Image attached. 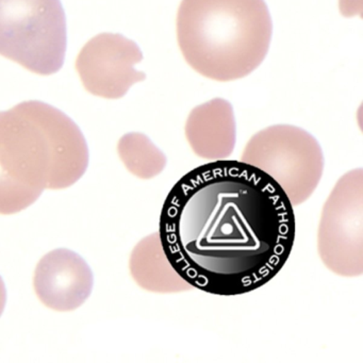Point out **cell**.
<instances>
[{"instance_id": "6da1fadb", "label": "cell", "mask_w": 363, "mask_h": 363, "mask_svg": "<svg viewBox=\"0 0 363 363\" xmlns=\"http://www.w3.org/2000/svg\"><path fill=\"white\" fill-rule=\"evenodd\" d=\"M294 209L264 172L218 160L186 173L163 203L159 238L192 288L237 296L271 281L295 241Z\"/></svg>"}, {"instance_id": "7a4b0ae2", "label": "cell", "mask_w": 363, "mask_h": 363, "mask_svg": "<svg viewBox=\"0 0 363 363\" xmlns=\"http://www.w3.org/2000/svg\"><path fill=\"white\" fill-rule=\"evenodd\" d=\"M88 165L84 133L65 112L40 101L0 111V214L27 209L46 189L69 188Z\"/></svg>"}, {"instance_id": "3957f363", "label": "cell", "mask_w": 363, "mask_h": 363, "mask_svg": "<svg viewBox=\"0 0 363 363\" xmlns=\"http://www.w3.org/2000/svg\"><path fill=\"white\" fill-rule=\"evenodd\" d=\"M273 24L264 0H182L177 40L188 65L203 77L227 82L260 67Z\"/></svg>"}, {"instance_id": "277c9868", "label": "cell", "mask_w": 363, "mask_h": 363, "mask_svg": "<svg viewBox=\"0 0 363 363\" xmlns=\"http://www.w3.org/2000/svg\"><path fill=\"white\" fill-rule=\"evenodd\" d=\"M67 46L61 0H0V56L50 76L62 69Z\"/></svg>"}, {"instance_id": "5b68a950", "label": "cell", "mask_w": 363, "mask_h": 363, "mask_svg": "<svg viewBox=\"0 0 363 363\" xmlns=\"http://www.w3.org/2000/svg\"><path fill=\"white\" fill-rule=\"evenodd\" d=\"M241 161L277 182L292 206L313 194L324 171L323 150L315 138L292 125H275L252 135Z\"/></svg>"}, {"instance_id": "8992f818", "label": "cell", "mask_w": 363, "mask_h": 363, "mask_svg": "<svg viewBox=\"0 0 363 363\" xmlns=\"http://www.w3.org/2000/svg\"><path fill=\"white\" fill-rule=\"evenodd\" d=\"M318 250L327 269L343 277L363 273V171L340 178L323 208Z\"/></svg>"}, {"instance_id": "52a82bcc", "label": "cell", "mask_w": 363, "mask_h": 363, "mask_svg": "<svg viewBox=\"0 0 363 363\" xmlns=\"http://www.w3.org/2000/svg\"><path fill=\"white\" fill-rule=\"evenodd\" d=\"M143 54L135 42L118 33H101L91 39L76 59V71L86 92L106 99H120L146 74L135 69Z\"/></svg>"}, {"instance_id": "ba28073f", "label": "cell", "mask_w": 363, "mask_h": 363, "mask_svg": "<svg viewBox=\"0 0 363 363\" xmlns=\"http://www.w3.org/2000/svg\"><path fill=\"white\" fill-rule=\"evenodd\" d=\"M92 269L79 255L58 248L43 257L35 269L33 286L40 301L56 311H73L92 292Z\"/></svg>"}, {"instance_id": "9c48e42d", "label": "cell", "mask_w": 363, "mask_h": 363, "mask_svg": "<svg viewBox=\"0 0 363 363\" xmlns=\"http://www.w3.org/2000/svg\"><path fill=\"white\" fill-rule=\"evenodd\" d=\"M186 137L196 156L206 160H226L235 150L237 131L229 101L214 99L191 111Z\"/></svg>"}, {"instance_id": "30bf717a", "label": "cell", "mask_w": 363, "mask_h": 363, "mask_svg": "<svg viewBox=\"0 0 363 363\" xmlns=\"http://www.w3.org/2000/svg\"><path fill=\"white\" fill-rule=\"evenodd\" d=\"M130 272L135 282L150 292H182L192 288L169 264L158 233L135 246L130 257Z\"/></svg>"}, {"instance_id": "8fae6325", "label": "cell", "mask_w": 363, "mask_h": 363, "mask_svg": "<svg viewBox=\"0 0 363 363\" xmlns=\"http://www.w3.org/2000/svg\"><path fill=\"white\" fill-rule=\"evenodd\" d=\"M118 152L127 169L141 179H152L167 167V157L143 133L125 135L118 141Z\"/></svg>"}, {"instance_id": "7c38bea8", "label": "cell", "mask_w": 363, "mask_h": 363, "mask_svg": "<svg viewBox=\"0 0 363 363\" xmlns=\"http://www.w3.org/2000/svg\"><path fill=\"white\" fill-rule=\"evenodd\" d=\"M6 303H7V289H6L3 278L0 276V316L5 310Z\"/></svg>"}]
</instances>
